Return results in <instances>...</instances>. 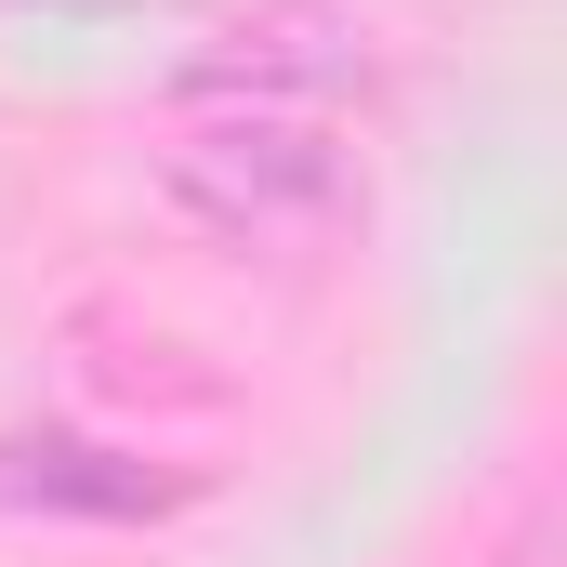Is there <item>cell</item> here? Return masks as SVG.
I'll return each mask as SVG.
<instances>
[{"label": "cell", "mask_w": 567, "mask_h": 567, "mask_svg": "<svg viewBox=\"0 0 567 567\" xmlns=\"http://www.w3.org/2000/svg\"><path fill=\"white\" fill-rule=\"evenodd\" d=\"M198 475H158L133 449H93V435H0V502L13 515H106V528H133V515H172Z\"/></svg>", "instance_id": "cell-2"}, {"label": "cell", "mask_w": 567, "mask_h": 567, "mask_svg": "<svg viewBox=\"0 0 567 567\" xmlns=\"http://www.w3.org/2000/svg\"><path fill=\"white\" fill-rule=\"evenodd\" d=\"M488 567H567V515H555V502H528V515L502 528V555H488Z\"/></svg>", "instance_id": "cell-3"}, {"label": "cell", "mask_w": 567, "mask_h": 567, "mask_svg": "<svg viewBox=\"0 0 567 567\" xmlns=\"http://www.w3.org/2000/svg\"><path fill=\"white\" fill-rule=\"evenodd\" d=\"M158 198L225 251H290L357 212V145L303 93H198L158 145Z\"/></svg>", "instance_id": "cell-1"}]
</instances>
